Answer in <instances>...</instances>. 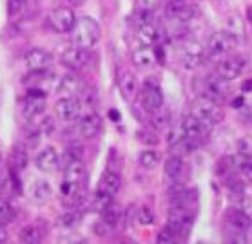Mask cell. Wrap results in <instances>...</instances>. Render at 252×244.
Wrapping results in <instances>:
<instances>
[{
  "label": "cell",
  "mask_w": 252,
  "mask_h": 244,
  "mask_svg": "<svg viewBox=\"0 0 252 244\" xmlns=\"http://www.w3.org/2000/svg\"><path fill=\"white\" fill-rule=\"evenodd\" d=\"M100 40V24L91 17L76 18L71 29V44L82 49H93Z\"/></svg>",
  "instance_id": "obj_1"
},
{
  "label": "cell",
  "mask_w": 252,
  "mask_h": 244,
  "mask_svg": "<svg viewBox=\"0 0 252 244\" xmlns=\"http://www.w3.org/2000/svg\"><path fill=\"white\" fill-rule=\"evenodd\" d=\"M190 114H192L200 123H203L207 129L221 123L225 118V112H223V108H221V105H220V102L205 96V94H201L200 98H196V102L192 103V108H190Z\"/></svg>",
  "instance_id": "obj_2"
},
{
  "label": "cell",
  "mask_w": 252,
  "mask_h": 244,
  "mask_svg": "<svg viewBox=\"0 0 252 244\" xmlns=\"http://www.w3.org/2000/svg\"><path fill=\"white\" fill-rule=\"evenodd\" d=\"M167 219V230L174 233V237H187L194 224V210L190 206H171Z\"/></svg>",
  "instance_id": "obj_3"
},
{
  "label": "cell",
  "mask_w": 252,
  "mask_h": 244,
  "mask_svg": "<svg viewBox=\"0 0 252 244\" xmlns=\"http://www.w3.org/2000/svg\"><path fill=\"white\" fill-rule=\"evenodd\" d=\"M178 56H180V62L185 69L189 71H194L201 65L203 62V56H205V51L201 47L200 42H196L192 38H185L180 47H178Z\"/></svg>",
  "instance_id": "obj_4"
},
{
  "label": "cell",
  "mask_w": 252,
  "mask_h": 244,
  "mask_svg": "<svg viewBox=\"0 0 252 244\" xmlns=\"http://www.w3.org/2000/svg\"><path fill=\"white\" fill-rule=\"evenodd\" d=\"M46 107H47L46 92L40 91L38 87H31L28 91V98H26V102H24L22 116L28 119V121H34L36 118L44 116Z\"/></svg>",
  "instance_id": "obj_5"
},
{
  "label": "cell",
  "mask_w": 252,
  "mask_h": 244,
  "mask_svg": "<svg viewBox=\"0 0 252 244\" xmlns=\"http://www.w3.org/2000/svg\"><path fill=\"white\" fill-rule=\"evenodd\" d=\"M165 17L178 24H189L198 17V7L189 0H169L165 6Z\"/></svg>",
  "instance_id": "obj_6"
},
{
  "label": "cell",
  "mask_w": 252,
  "mask_h": 244,
  "mask_svg": "<svg viewBox=\"0 0 252 244\" xmlns=\"http://www.w3.org/2000/svg\"><path fill=\"white\" fill-rule=\"evenodd\" d=\"M75 22H76L75 11H73V7H69V6L55 7V9L49 13V17H47L49 27H51L55 33H62V34L71 33Z\"/></svg>",
  "instance_id": "obj_7"
},
{
  "label": "cell",
  "mask_w": 252,
  "mask_h": 244,
  "mask_svg": "<svg viewBox=\"0 0 252 244\" xmlns=\"http://www.w3.org/2000/svg\"><path fill=\"white\" fill-rule=\"evenodd\" d=\"M234 46V42L232 38L229 36L227 31H216V33H212L209 36V42H207V56L209 58H220V56H225L227 53L232 49Z\"/></svg>",
  "instance_id": "obj_8"
},
{
  "label": "cell",
  "mask_w": 252,
  "mask_h": 244,
  "mask_svg": "<svg viewBox=\"0 0 252 244\" xmlns=\"http://www.w3.org/2000/svg\"><path fill=\"white\" fill-rule=\"evenodd\" d=\"M60 63L65 69H69V71L78 73V71H82L89 63V53H87V49L71 46L60 54Z\"/></svg>",
  "instance_id": "obj_9"
},
{
  "label": "cell",
  "mask_w": 252,
  "mask_h": 244,
  "mask_svg": "<svg viewBox=\"0 0 252 244\" xmlns=\"http://www.w3.org/2000/svg\"><path fill=\"white\" fill-rule=\"evenodd\" d=\"M80 98L78 96H60L55 103V114L62 121H73L80 116Z\"/></svg>",
  "instance_id": "obj_10"
},
{
  "label": "cell",
  "mask_w": 252,
  "mask_h": 244,
  "mask_svg": "<svg viewBox=\"0 0 252 244\" xmlns=\"http://www.w3.org/2000/svg\"><path fill=\"white\" fill-rule=\"evenodd\" d=\"M180 127H182L184 137L194 148H198L201 143H203V139H205V136H207V127L203 125V123H200L192 114L187 116V118H184V121H182Z\"/></svg>",
  "instance_id": "obj_11"
},
{
  "label": "cell",
  "mask_w": 252,
  "mask_h": 244,
  "mask_svg": "<svg viewBox=\"0 0 252 244\" xmlns=\"http://www.w3.org/2000/svg\"><path fill=\"white\" fill-rule=\"evenodd\" d=\"M203 94L216 102H223L225 98L230 94V87L229 81L223 80L221 76L214 74V76H209V78L203 81Z\"/></svg>",
  "instance_id": "obj_12"
},
{
  "label": "cell",
  "mask_w": 252,
  "mask_h": 244,
  "mask_svg": "<svg viewBox=\"0 0 252 244\" xmlns=\"http://www.w3.org/2000/svg\"><path fill=\"white\" fill-rule=\"evenodd\" d=\"M245 69V60L240 56H225L218 62V76L227 81L240 78Z\"/></svg>",
  "instance_id": "obj_13"
},
{
  "label": "cell",
  "mask_w": 252,
  "mask_h": 244,
  "mask_svg": "<svg viewBox=\"0 0 252 244\" xmlns=\"http://www.w3.org/2000/svg\"><path fill=\"white\" fill-rule=\"evenodd\" d=\"M75 129H76V132H78L82 137H86V139L94 137V136H98V132L102 129V118H100L96 112H87V114H84V116H78Z\"/></svg>",
  "instance_id": "obj_14"
},
{
  "label": "cell",
  "mask_w": 252,
  "mask_h": 244,
  "mask_svg": "<svg viewBox=\"0 0 252 244\" xmlns=\"http://www.w3.org/2000/svg\"><path fill=\"white\" fill-rule=\"evenodd\" d=\"M24 62H26V67L29 69V73H31V71H47L53 63V54L44 51V49L34 47V49H29V51L26 53Z\"/></svg>",
  "instance_id": "obj_15"
},
{
  "label": "cell",
  "mask_w": 252,
  "mask_h": 244,
  "mask_svg": "<svg viewBox=\"0 0 252 244\" xmlns=\"http://www.w3.org/2000/svg\"><path fill=\"white\" fill-rule=\"evenodd\" d=\"M140 100H142V107L149 114L163 107V94H161L160 87L156 85V83H149V81H147L142 89Z\"/></svg>",
  "instance_id": "obj_16"
},
{
  "label": "cell",
  "mask_w": 252,
  "mask_h": 244,
  "mask_svg": "<svg viewBox=\"0 0 252 244\" xmlns=\"http://www.w3.org/2000/svg\"><path fill=\"white\" fill-rule=\"evenodd\" d=\"M196 201H198V193L192 188H185L184 185H172L169 188L171 206H194Z\"/></svg>",
  "instance_id": "obj_17"
},
{
  "label": "cell",
  "mask_w": 252,
  "mask_h": 244,
  "mask_svg": "<svg viewBox=\"0 0 252 244\" xmlns=\"http://www.w3.org/2000/svg\"><path fill=\"white\" fill-rule=\"evenodd\" d=\"M34 166L40 172H53L55 168H58L60 166V156H58L57 148L51 147V145L42 148L34 158Z\"/></svg>",
  "instance_id": "obj_18"
},
{
  "label": "cell",
  "mask_w": 252,
  "mask_h": 244,
  "mask_svg": "<svg viewBox=\"0 0 252 244\" xmlns=\"http://www.w3.org/2000/svg\"><path fill=\"white\" fill-rule=\"evenodd\" d=\"M57 91L60 96H78L84 91V81H82L78 74L71 71L69 74H65V76L58 80Z\"/></svg>",
  "instance_id": "obj_19"
},
{
  "label": "cell",
  "mask_w": 252,
  "mask_h": 244,
  "mask_svg": "<svg viewBox=\"0 0 252 244\" xmlns=\"http://www.w3.org/2000/svg\"><path fill=\"white\" fill-rule=\"evenodd\" d=\"M60 199H62L63 206H67V208L76 206L82 201V183L63 179L60 183Z\"/></svg>",
  "instance_id": "obj_20"
},
{
  "label": "cell",
  "mask_w": 252,
  "mask_h": 244,
  "mask_svg": "<svg viewBox=\"0 0 252 244\" xmlns=\"http://www.w3.org/2000/svg\"><path fill=\"white\" fill-rule=\"evenodd\" d=\"M161 29H158L153 22H142L138 26L136 31V40L140 42V46L153 47L155 44H161Z\"/></svg>",
  "instance_id": "obj_21"
},
{
  "label": "cell",
  "mask_w": 252,
  "mask_h": 244,
  "mask_svg": "<svg viewBox=\"0 0 252 244\" xmlns=\"http://www.w3.org/2000/svg\"><path fill=\"white\" fill-rule=\"evenodd\" d=\"M229 36L232 38L234 46H245L247 42V29H245V20L241 15L234 13L227 18V29H225Z\"/></svg>",
  "instance_id": "obj_22"
},
{
  "label": "cell",
  "mask_w": 252,
  "mask_h": 244,
  "mask_svg": "<svg viewBox=\"0 0 252 244\" xmlns=\"http://www.w3.org/2000/svg\"><path fill=\"white\" fill-rule=\"evenodd\" d=\"M225 221L230 228L241 230V232H247L252 226L251 214H247L243 208H229L225 212Z\"/></svg>",
  "instance_id": "obj_23"
},
{
  "label": "cell",
  "mask_w": 252,
  "mask_h": 244,
  "mask_svg": "<svg viewBox=\"0 0 252 244\" xmlns=\"http://www.w3.org/2000/svg\"><path fill=\"white\" fill-rule=\"evenodd\" d=\"M118 89H120L124 100L134 102V98L138 94V81L134 78V74L129 73V71H124L122 74H118Z\"/></svg>",
  "instance_id": "obj_24"
},
{
  "label": "cell",
  "mask_w": 252,
  "mask_h": 244,
  "mask_svg": "<svg viewBox=\"0 0 252 244\" xmlns=\"http://www.w3.org/2000/svg\"><path fill=\"white\" fill-rule=\"evenodd\" d=\"M165 176L171 179V181H178L180 177L184 176L185 172V163H184V156H178V154H171L165 161Z\"/></svg>",
  "instance_id": "obj_25"
},
{
  "label": "cell",
  "mask_w": 252,
  "mask_h": 244,
  "mask_svg": "<svg viewBox=\"0 0 252 244\" xmlns=\"http://www.w3.org/2000/svg\"><path fill=\"white\" fill-rule=\"evenodd\" d=\"M120 188H122V179H120V176H118V172L107 170L102 176L100 183H98V190L109 193V195H113V197L120 192Z\"/></svg>",
  "instance_id": "obj_26"
},
{
  "label": "cell",
  "mask_w": 252,
  "mask_h": 244,
  "mask_svg": "<svg viewBox=\"0 0 252 244\" xmlns=\"http://www.w3.org/2000/svg\"><path fill=\"white\" fill-rule=\"evenodd\" d=\"M63 174H65V179L69 181H76V183H84L86 179V165L80 158L69 161L67 165L63 166Z\"/></svg>",
  "instance_id": "obj_27"
},
{
  "label": "cell",
  "mask_w": 252,
  "mask_h": 244,
  "mask_svg": "<svg viewBox=\"0 0 252 244\" xmlns=\"http://www.w3.org/2000/svg\"><path fill=\"white\" fill-rule=\"evenodd\" d=\"M155 62H156V58H155V51H153V47L140 46L138 49L132 51V63H134L136 67H140V69L151 67Z\"/></svg>",
  "instance_id": "obj_28"
},
{
  "label": "cell",
  "mask_w": 252,
  "mask_h": 244,
  "mask_svg": "<svg viewBox=\"0 0 252 244\" xmlns=\"http://www.w3.org/2000/svg\"><path fill=\"white\" fill-rule=\"evenodd\" d=\"M49 197H51V185L47 181L40 179V181H34L31 185V201H34L36 205L46 203Z\"/></svg>",
  "instance_id": "obj_29"
},
{
  "label": "cell",
  "mask_w": 252,
  "mask_h": 244,
  "mask_svg": "<svg viewBox=\"0 0 252 244\" xmlns=\"http://www.w3.org/2000/svg\"><path fill=\"white\" fill-rule=\"evenodd\" d=\"M238 159H241V156L240 158H236V156H223V158L220 159L218 163H216V174H218V177L232 176L236 172V168L240 166Z\"/></svg>",
  "instance_id": "obj_30"
},
{
  "label": "cell",
  "mask_w": 252,
  "mask_h": 244,
  "mask_svg": "<svg viewBox=\"0 0 252 244\" xmlns=\"http://www.w3.org/2000/svg\"><path fill=\"white\" fill-rule=\"evenodd\" d=\"M156 7H158V0H136V15L140 18V24L151 22Z\"/></svg>",
  "instance_id": "obj_31"
},
{
  "label": "cell",
  "mask_w": 252,
  "mask_h": 244,
  "mask_svg": "<svg viewBox=\"0 0 252 244\" xmlns=\"http://www.w3.org/2000/svg\"><path fill=\"white\" fill-rule=\"evenodd\" d=\"M11 165L17 172H22L24 168L29 165V156H28V148H26V145H17V147H13Z\"/></svg>",
  "instance_id": "obj_32"
},
{
  "label": "cell",
  "mask_w": 252,
  "mask_h": 244,
  "mask_svg": "<svg viewBox=\"0 0 252 244\" xmlns=\"http://www.w3.org/2000/svg\"><path fill=\"white\" fill-rule=\"evenodd\" d=\"M18 239L22 241L24 244H36L42 241V230L36 224H28L24 226L18 233Z\"/></svg>",
  "instance_id": "obj_33"
},
{
  "label": "cell",
  "mask_w": 252,
  "mask_h": 244,
  "mask_svg": "<svg viewBox=\"0 0 252 244\" xmlns=\"http://www.w3.org/2000/svg\"><path fill=\"white\" fill-rule=\"evenodd\" d=\"M100 214H102V221L107 222V224L113 226V228L122 221V208L118 205H115V203L107 205L102 212H100Z\"/></svg>",
  "instance_id": "obj_34"
},
{
  "label": "cell",
  "mask_w": 252,
  "mask_h": 244,
  "mask_svg": "<svg viewBox=\"0 0 252 244\" xmlns=\"http://www.w3.org/2000/svg\"><path fill=\"white\" fill-rule=\"evenodd\" d=\"M169 123H171V114L163 107L151 112V125H153L155 131H163V129L169 127Z\"/></svg>",
  "instance_id": "obj_35"
},
{
  "label": "cell",
  "mask_w": 252,
  "mask_h": 244,
  "mask_svg": "<svg viewBox=\"0 0 252 244\" xmlns=\"http://www.w3.org/2000/svg\"><path fill=\"white\" fill-rule=\"evenodd\" d=\"M160 159H161L160 154L156 152V150H143V152L140 154V158H138V163H140L143 168L153 170V168H156V166H158Z\"/></svg>",
  "instance_id": "obj_36"
},
{
  "label": "cell",
  "mask_w": 252,
  "mask_h": 244,
  "mask_svg": "<svg viewBox=\"0 0 252 244\" xmlns=\"http://www.w3.org/2000/svg\"><path fill=\"white\" fill-rule=\"evenodd\" d=\"M15 219V210L6 197L0 195V224H7Z\"/></svg>",
  "instance_id": "obj_37"
},
{
  "label": "cell",
  "mask_w": 252,
  "mask_h": 244,
  "mask_svg": "<svg viewBox=\"0 0 252 244\" xmlns=\"http://www.w3.org/2000/svg\"><path fill=\"white\" fill-rule=\"evenodd\" d=\"M136 221L142 226H151V224H155V214H153L149 206H142L136 212Z\"/></svg>",
  "instance_id": "obj_38"
},
{
  "label": "cell",
  "mask_w": 252,
  "mask_h": 244,
  "mask_svg": "<svg viewBox=\"0 0 252 244\" xmlns=\"http://www.w3.org/2000/svg\"><path fill=\"white\" fill-rule=\"evenodd\" d=\"M111 203H113V195L102 192V190H96L94 195H93V205H94V208H96L98 212H102L103 208L107 205H111Z\"/></svg>",
  "instance_id": "obj_39"
},
{
  "label": "cell",
  "mask_w": 252,
  "mask_h": 244,
  "mask_svg": "<svg viewBox=\"0 0 252 244\" xmlns=\"http://www.w3.org/2000/svg\"><path fill=\"white\" fill-rule=\"evenodd\" d=\"M240 172L241 176H243V179L249 183H252V154L251 156H241L240 159Z\"/></svg>",
  "instance_id": "obj_40"
},
{
  "label": "cell",
  "mask_w": 252,
  "mask_h": 244,
  "mask_svg": "<svg viewBox=\"0 0 252 244\" xmlns=\"http://www.w3.org/2000/svg\"><path fill=\"white\" fill-rule=\"evenodd\" d=\"M136 136H138V139L142 143H145L147 147H155V145H158V141H160V139H158V134L153 131H138Z\"/></svg>",
  "instance_id": "obj_41"
},
{
  "label": "cell",
  "mask_w": 252,
  "mask_h": 244,
  "mask_svg": "<svg viewBox=\"0 0 252 244\" xmlns=\"http://www.w3.org/2000/svg\"><path fill=\"white\" fill-rule=\"evenodd\" d=\"M227 188H229L230 193H234V195H243V192H245L243 181H241V179H236V177H232V176H229V179H227Z\"/></svg>",
  "instance_id": "obj_42"
},
{
  "label": "cell",
  "mask_w": 252,
  "mask_h": 244,
  "mask_svg": "<svg viewBox=\"0 0 252 244\" xmlns=\"http://www.w3.org/2000/svg\"><path fill=\"white\" fill-rule=\"evenodd\" d=\"M28 0H7V15L9 17H17L22 13V9L26 7Z\"/></svg>",
  "instance_id": "obj_43"
},
{
  "label": "cell",
  "mask_w": 252,
  "mask_h": 244,
  "mask_svg": "<svg viewBox=\"0 0 252 244\" xmlns=\"http://www.w3.org/2000/svg\"><path fill=\"white\" fill-rule=\"evenodd\" d=\"M238 152L240 156H251L252 154V137L243 136L238 139Z\"/></svg>",
  "instance_id": "obj_44"
},
{
  "label": "cell",
  "mask_w": 252,
  "mask_h": 244,
  "mask_svg": "<svg viewBox=\"0 0 252 244\" xmlns=\"http://www.w3.org/2000/svg\"><path fill=\"white\" fill-rule=\"evenodd\" d=\"M38 131H40L42 136H51L53 131H55V119L49 118V116H47V118H44V119H42L40 127H38Z\"/></svg>",
  "instance_id": "obj_45"
},
{
  "label": "cell",
  "mask_w": 252,
  "mask_h": 244,
  "mask_svg": "<svg viewBox=\"0 0 252 244\" xmlns=\"http://www.w3.org/2000/svg\"><path fill=\"white\" fill-rule=\"evenodd\" d=\"M78 214L76 212H67V214H63L62 217H60V226H67V228H71V226H75L76 222H78Z\"/></svg>",
  "instance_id": "obj_46"
},
{
  "label": "cell",
  "mask_w": 252,
  "mask_h": 244,
  "mask_svg": "<svg viewBox=\"0 0 252 244\" xmlns=\"http://www.w3.org/2000/svg\"><path fill=\"white\" fill-rule=\"evenodd\" d=\"M178 239L174 237V233L169 232L167 228H163L160 233H158V237H156V243L158 244H172V243H176Z\"/></svg>",
  "instance_id": "obj_47"
},
{
  "label": "cell",
  "mask_w": 252,
  "mask_h": 244,
  "mask_svg": "<svg viewBox=\"0 0 252 244\" xmlns=\"http://www.w3.org/2000/svg\"><path fill=\"white\" fill-rule=\"evenodd\" d=\"M111 232H113V226H109L107 222L100 221L94 224V233L98 237H107V235H111Z\"/></svg>",
  "instance_id": "obj_48"
},
{
  "label": "cell",
  "mask_w": 252,
  "mask_h": 244,
  "mask_svg": "<svg viewBox=\"0 0 252 244\" xmlns=\"http://www.w3.org/2000/svg\"><path fill=\"white\" fill-rule=\"evenodd\" d=\"M40 131H31V132H28V147H33V148H36V145H38V141H40Z\"/></svg>",
  "instance_id": "obj_49"
},
{
  "label": "cell",
  "mask_w": 252,
  "mask_h": 244,
  "mask_svg": "<svg viewBox=\"0 0 252 244\" xmlns=\"http://www.w3.org/2000/svg\"><path fill=\"white\" fill-rule=\"evenodd\" d=\"M241 121H245V123H252V107L245 108V110L241 112Z\"/></svg>",
  "instance_id": "obj_50"
},
{
  "label": "cell",
  "mask_w": 252,
  "mask_h": 244,
  "mask_svg": "<svg viewBox=\"0 0 252 244\" xmlns=\"http://www.w3.org/2000/svg\"><path fill=\"white\" fill-rule=\"evenodd\" d=\"M7 239H9V235H7L6 224H0V244L7 243Z\"/></svg>",
  "instance_id": "obj_51"
},
{
  "label": "cell",
  "mask_w": 252,
  "mask_h": 244,
  "mask_svg": "<svg viewBox=\"0 0 252 244\" xmlns=\"http://www.w3.org/2000/svg\"><path fill=\"white\" fill-rule=\"evenodd\" d=\"M234 108H241V107H245V98L243 96H238V98H234L232 100V103H230Z\"/></svg>",
  "instance_id": "obj_52"
},
{
  "label": "cell",
  "mask_w": 252,
  "mask_h": 244,
  "mask_svg": "<svg viewBox=\"0 0 252 244\" xmlns=\"http://www.w3.org/2000/svg\"><path fill=\"white\" fill-rule=\"evenodd\" d=\"M63 2H65L69 7H71V6H82L86 0H63Z\"/></svg>",
  "instance_id": "obj_53"
},
{
  "label": "cell",
  "mask_w": 252,
  "mask_h": 244,
  "mask_svg": "<svg viewBox=\"0 0 252 244\" xmlns=\"http://www.w3.org/2000/svg\"><path fill=\"white\" fill-rule=\"evenodd\" d=\"M243 91H247V92H252V78L245 80V83H243Z\"/></svg>",
  "instance_id": "obj_54"
},
{
  "label": "cell",
  "mask_w": 252,
  "mask_h": 244,
  "mask_svg": "<svg viewBox=\"0 0 252 244\" xmlns=\"http://www.w3.org/2000/svg\"><path fill=\"white\" fill-rule=\"evenodd\" d=\"M109 116H111V119H113V121H118V119H120V114H118V110H111Z\"/></svg>",
  "instance_id": "obj_55"
},
{
  "label": "cell",
  "mask_w": 252,
  "mask_h": 244,
  "mask_svg": "<svg viewBox=\"0 0 252 244\" xmlns=\"http://www.w3.org/2000/svg\"><path fill=\"white\" fill-rule=\"evenodd\" d=\"M0 161H2V145H0Z\"/></svg>",
  "instance_id": "obj_56"
}]
</instances>
